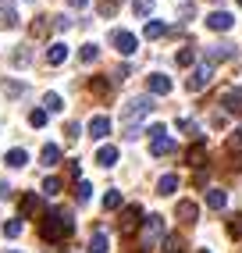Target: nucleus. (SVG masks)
Instances as JSON below:
<instances>
[{
    "label": "nucleus",
    "instance_id": "nucleus-1",
    "mask_svg": "<svg viewBox=\"0 0 242 253\" xmlns=\"http://www.w3.org/2000/svg\"><path fill=\"white\" fill-rule=\"evenodd\" d=\"M72 232H75V217L68 214V211H50L43 221H40V235H43L46 243H61Z\"/></svg>",
    "mask_w": 242,
    "mask_h": 253
},
{
    "label": "nucleus",
    "instance_id": "nucleus-2",
    "mask_svg": "<svg viewBox=\"0 0 242 253\" xmlns=\"http://www.w3.org/2000/svg\"><path fill=\"white\" fill-rule=\"evenodd\" d=\"M153 111V100L150 96H135L128 100L125 107H121V122H125V139H135L139 136V122Z\"/></svg>",
    "mask_w": 242,
    "mask_h": 253
},
{
    "label": "nucleus",
    "instance_id": "nucleus-3",
    "mask_svg": "<svg viewBox=\"0 0 242 253\" xmlns=\"http://www.w3.org/2000/svg\"><path fill=\"white\" fill-rule=\"evenodd\" d=\"M164 243V217L161 214H146L143 217V228H139V246L143 253H150L153 246H161Z\"/></svg>",
    "mask_w": 242,
    "mask_h": 253
},
{
    "label": "nucleus",
    "instance_id": "nucleus-4",
    "mask_svg": "<svg viewBox=\"0 0 242 253\" xmlns=\"http://www.w3.org/2000/svg\"><path fill=\"white\" fill-rule=\"evenodd\" d=\"M210 79H214V61L203 57L196 68H193V75L185 79V89H189V93H200V89H206V82H210Z\"/></svg>",
    "mask_w": 242,
    "mask_h": 253
},
{
    "label": "nucleus",
    "instance_id": "nucleus-5",
    "mask_svg": "<svg viewBox=\"0 0 242 253\" xmlns=\"http://www.w3.org/2000/svg\"><path fill=\"white\" fill-rule=\"evenodd\" d=\"M111 43L118 46V54H125V57L135 54V46H139V40H135L132 32H125V29H114V32H111Z\"/></svg>",
    "mask_w": 242,
    "mask_h": 253
},
{
    "label": "nucleus",
    "instance_id": "nucleus-6",
    "mask_svg": "<svg viewBox=\"0 0 242 253\" xmlns=\"http://www.w3.org/2000/svg\"><path fill=\"white\" fill-rule=\"evenodd\" d=\"M143 225V207L139 204H128L125 211H121V232H135Z\"/></svg>",
    "mask_w": 242,
    "mask_h": 253
},
{
    "label": "nucleus",
    "instance_id": "nucleus-7",
    "mask_svg": "<svg viewBox=\"0 0 242 253\" xmlns=\"http://www.w3.org/2000/svg\"><path fill=\"white\" fill-rule=\"evenodd\" d=\"M232 25H235V18L228 11H210L206 14V29H214V32H228Z\"/></svg>",
    "mask_w": 242,
    "mask_h": 253
},
{
    "label": "nucleus",
    "instance_id": "nucleus-8",
    "mask_svg": "<svg viewBox=\"0 0 242 253\" xmlns=\"http://www.w3.org/2000/svg\"><path fill=\"white\" fill-rule=\"evenodd\" d=\"M146 89H150V93H157V96H167V93H171V79L161 75V72H153V75L146 79Z\"/></svg>",
    "mask_w": 242,
    "mask_h": 253
},
{
    "label": "nucleus",
    "instance_id": "nucleus-9",
    "mask_svg": "<svg viewBox=\"0 0 242 253\" xmlns=\"http://www.w3.org/2000/svg\"><path fill=\"white\" fill-rule=\"evenodd\" d=\"M107 132H111V118H107V114L89 118V136H93V139H107Z\"/></svg>",
    "mask_w": 242,
    "mask_h": 253
},
{
    "label": "nucleus",
    "instance_id": "nucleus-10",
    "mask_svg": "<svg viewBox=\"0 0 242 253\" xmlns=\"http://www.w3.org/2000/svg\"><path fill=\"white\" fill-rule=\"evenodd\" d=\"M235 54H239V46H235V43H217V46H210V54H206V57L217 64V61H232Z\"/></svg>",
    "mask_w": 242,
    "mask_h": 253
},
{
    "label": "nucleus",
    "instance_id": "nucleus-11",
    "mask_svg": "<svg viewBox=\"0 0 242 253\" xmlns=\"http://www.w3.org/2000/svg\"><path fill=\"white\" fill-rule=\"evenodd\" d=\"M150 154H153V157H167V154H175V139H171V136H157V139L150 143Z\"/></svg>",
    "mask_w": 242,
    "mask_h": 253
},
{
    "label": "nucleus",
    "instance_id": "nucleus-12",
    "mask_svg": "<svg viewBox=\"0 0 242 253\" xmlns=\"http://www.w3.org/2000/svg\"><path fill=\"white\" fill-rule=\"evenodd\" d=\"M40 211H43V200L36 193H25L22 196V217H36Z\"/></svg>",
    "mask_w": 242,
    "mask_h": 253
},
{
    "label": "nucleus",
    "instance_id": "nucleus-13",
    "mask_svg": "<svg viewBox=\"0 0 242 253\" xmlns=\"http://www.w3.org/2000/svg\"><path fill=\"white\" fill-rule=\"evenodd\" d=\"M85 250H89V253H107V250H111L107 232H103V228H96V232L89 235V246H85Z\"/></svg>",
    "mask_w": 242,
    "mask_h": 253
},
{
    "label": "nucleus",
    "instance_id": "nucleus-14",
    "mask_svg": "<svg viewBox=\"0 0 242 253\" xmlns=\"http://www.w3.org/2000/svg\"><path fill=\"white\" fill-rule=\"evenodd\" d=\"M221 104H224L228 114H242V89H228V93L221 96Z\"/></svg>",
    "mask_w": 242,
    "mask_h": 253
},
{
    "label": "nucleus",
    "instance_id": "nucleus-15",
    "mask_svg": "<svg viewBox=\"0 0 242 253\" xmlns=\"http://www.w3.org/2000/svg\"><path fill=\"white\" fill-rule=\"evenodd\" d=\"M68 61V43H50L46 46V64H64Z\"/></svg>",
    "mask_w": 242,
    "mask_h": 253
},
{
    "label": "nucleus",
    "instance_id": "nucleus-16",
    "mask_svg": "<svg viewBox=\"0 0 242 253\" xmlns=\"http://www.w3.org/2000/svg\"><path fill=\"white\" fill-rule=\"evenodd\" d=\"M96 164L100 168H114L118 164V146H100L96 150Z\"/></svg>",
    "mask_w": 242,
    "mask_h": 253
},
{
    "label": "nucleus",
    "instance_id": "nucleus-17",
    "mask_svg": "<svg viewBox=\"0 0 242 253\" xmlns=\"http://www.w3.org/2000/svg\"><path fill=\"white\" fill-rule=\"evenodd\" d=\"M189 164H193V168H203V164H206V150H203V139H196L193 146H189Z\"/></svg>",
    "mask_w": 242,
    "mask_h": 253
},
{
    "label": "nucleus",
    "instance_id": "nucleus-18",
    "mask_svg": "<svg viewBox=\"0 0 242 253\" xmlns=\"http://www.w3.org/2000/svg\"><path fill=\"white\" fill-rule=\"evenodd\" d=\"M224 204H228V193H224V189H210V193H206V207H210V211H224Z\"/></svg>",
    "mask_w": 242,
    "mask_h": 253
},
{
    "label": "nucleus",
    "instance_id": "nucleus-19",
    "mask_svg": "<svg viewBox=\"0 0 242 253\" xmlns=\"http://www.w3.org/2000/svg\"><path fill=\"white\" fill-rule=\"evenodd\" d=\"M40 161H43L46 168H54V164H61V146H54V143H46V146H43V154H40Z\"/></svg>",
    "mask_w": 242,
    "mask_h": 253
},
{
    "label": "nucleus",
    "instance_id": "nucleus-20",
    "mask_svg": "<svg viewBox=\"0 0 242 253\" xmlns=\"http://www.w3.org/2000/svg\"><path fill=\"white\" fill-rule=\"evenodd\" d=\"M196 214H200V207L193 204V200H182V204H178V217H182V221H196Z\"/></svg>",
    "mask_w": 242,
    "mask_h": 253
},
{
    "label": "nucleus",
    "instance_id": "nucleus-21",
    "mask_svg": "<svg viewBox=\"0 0 242 253\" xmlns=\"http://www.w3.org/2000/svg\"><path fill=\"white\" fill-rule=\"evenodd\" d=\"M164 32H167V25H164V22H157V18H153V22H146V29H143V36H146V40H161V36H164Z\"/></svg>",
    "mask_w": 242,
    "mask_h": 253
},
{
    "label": "nucleus",
    "instance_id": "nucleus-22",
    "mask_svg": "<svg viewBox=\"0 0 242 253\" xmlns=\"http://www.w3.org/2000/svg\"><path fill=\"white\" fill-rule=\"evenodd\" d=\"M43 111H46V114H57V111H64V100H61L57 93H46V96H43Z\"/></svg>",
    "mask_w": 242,
    "mask_h": 253
},
{
    "label": "nucleus",
    "instance_id": "nucleus-23",
    "mask_svg": "<svg viewBox=\"0 0 242 253\" xmlns=\"http://www.w3.org/2000/svg\"><path fill=\"white\" fill-rule=\"evenodd\" d=\"M175 189H178V175H164V178L157 182V193H161V196H171Z\"/></svg>",
    "mask_w": 242,
    "mask_h": 253
},
{
    "label": "nucleus",
    "instance_id": "nucleus-24",
    "mask_svg": "<svg viewBox=\"0 0 242 253\" xmlns=\"http://www.w3.org/2000/svg\"><path fill=\"white\" fill-rule=\"evenodd\" d=\"M7 168H25L29 164V154H25V150H7Z\"/></svg>",
    "mask_w": 242,
    "mask_h": 253
},
{
    "label": "nucleus",
    "instance_id": "nucleus-25",
    "mask_svg": "<svg viewBox=\"0 0 242 253\" xmlns=\"http://www.w3.org/2000/svg\"><path fill=\"white\" fill-rule=\"evenodd\" d=\"M96 57H100V46H96V43H85V46L79 50V61H82V64H93Z\"/></svg>",
    "mask_w": 242,
    "mask_h": 253
},
{
    "label": "nucleus",
    "instance_id": "nucleus-26",
    "mask_svg": "<svg viewBox=\"0 0 242 253\" xmlns=\"http://www.w3.org/2000/svg\"><path fill=\"white\" fill-rule=\"evenodd\" d=\"M175 61H178V68H189V64H193V61H196V46H182Z\"/></svg>",
    "mask_w": 242,
    "mask_h": 253
},
{
    "label": "nucleus",
    "instance_id": "nucleus-27",
    "mask_svg": "<svg viewBox=\"0 0 242 253\" xmlns=\"http://www.w3.org/2000/svg\"><path fill=\"white\" fill-rule=\"evenodd\" d=\"M118 4H121V0H100V4H96V11H100V18H114V11H118Z\"/></svg>",
    "mask_w": 242,
    "mask_h": 253
},
{
    "label": "nucleus",
    "instance_id": "nucleus-28",
    "mask_svg": "<svg viewBox=\"0 0 242 253\" xmlns=\"http://www.w3.org/2000/svg\"><path fill=\"white\" fill-rule=\"evenodd\" d=\"M118 207H121V193L107 189V196H103V211H118Z\"/></svg>",
    "mask_w": 242,
    "mask_h": 253
},
{
    "label": "nucleus",
    "instance_id": "nucleus-29",
    "mask_svg": "<svg viewBox=\"0 0 242 253\" xmlns=\"http://www.w3.org/2000/svg\"><path fill=\"white\" fill-rule=\"evenodd\" d=\"M228 235H232V239H242V214L228 217Z\"/></svg>",
    "mask_w": 242,
    "mask_h": 253
},
{
    "label": "nucleus",
    "instance_id": "nucleus-30",
    "mask_svg": "<svg viewBox=\"0 0 242 253\" xmlns=\"http://www.w3.org/2000/svg\"><path fill=\"white\" fill-rule=\"evenodd\" d=\"M29 125H32V128H43V125H46V111H43V107L29 111Z\"/></svg>",
    "mask_w": 242,
    "mask_h": 253
},
{
    "label": "nucleus",
    "instance_id": "nucleus-31",
    "mask_svg": "<svg viewBox=\"0 0 242 253\" xmlns=\"http://www.w3.org/2000/svg\"><path fill=\"white\" fill-rule=\"evenodd\" d=\"M4 235H7V239H18V235H22V221H18V217H11V221L4 225Z\"/></svg>",
    "mask_w": 242,
    "mask_h": 253
},
{
    "label": "nucleus",
    "instance_id": "nucleus-32",
    "mask_svg": "<svg viewBox=\"0 0 242 253\" xmlns=\"http://www.w3.org/2000/svg\"><path fill=\"white\" fill-rule=\"evenodd\" d=\"M89 89H93L96 96H107V93H111V82H107V79H93V82H89Z\"/></svg>",
    "mask_w": 242,
    "mask_h": 253
},
{
    "label": "nucleus",
    "instance_id": "nucleus-33",
    "mask_svg": "<svg viewBox=\"0 0 242 253\" xmlns=\"http://www.w3.org/2000/svg\"><path fill=\"white\" fill-rule=\"evenodd\" d=\"M164 253H182V239H178V235H164Z\"/></svg>",
    "mask_w": 242,
    "mask_h": 253
},
{
    "label": "nucleus",
    "instance_id": "nucleus-34",
    "mask_svg": "<svg viewBox=\"0 0 242 253\" xmlns=\"http://www.w3.org/2000/svg\"><path fill=\"white\" fill-rule=\"evenodd\" d=\"M89 193H93L89 182H79V185H75V200H79V204H85V200H89Z\"/></svg>",
    "mask_w": 242,
    "mask_h": 253
},
{
    "label": "nucleus",
    "instance_id": "nucleus-35",
    "mask_svg": "<svg viewBox=\"0 0 242 253\" xmlns=\"http://www.w3.org/2000/svg\"><path fill=\"white\" fill-rule=\"evenodd\" d=\"M228 150H232V154H242V128L228 136Z\"/></svg>",
    "mask_w": 242,
    "mask_h": 253
},
{
    "label": "nucleus",
    "instance_id": "nucleus-36",
    "mask_svg": "<svg viewBox=\"0 0 242 253\" xmlns=\"http://www.w3.org/2000/svg\"><path fill=\"white\" fill-rule=\"evenodd\" d=\"M4 93L7 96H22L25 93V82H4Z\"/></svg>",
    "mask_w": 242,
    "mask_h": 253
},
{
    "label": "nucleus",
    "instance_id": "nucleus-37",
    "mask_svg": "<svg viewBox=\"0 0 242 253\" xmlns=\"http://www.w3.org/2000/svg\"><path fill=\"white\" fill-rule=\"evenodd\" d=\"M43 193H46V196H57V193H61V178H46V182H43Z\"/></svg>",
    "mask_w": 242,
    "mask_h": 253
},
{
    "label": "nucleus",
    "instance_id": "nucleus-38",
    "mask_svg": "<svg viewBox=\"0 0 242 253\" xmlns=\"http://www.w3.org/2000/svg\"><path fill=\"white\" fill-rule=\"evenodd\" d=\"M150 4H153V0H135V4H132V11L139 14V18H146V14H150Z\"/></svg>",
    "mask_w": 242,
    "mask_h": 253
},
{
    "label": "nucleus",
    "instance_id": "nucleus-39",
    "mask_svg": "<svg viewBox=\"0 0 242 253\" xmlns=\"http://www.w3.org/2000/svg\"><path fill=\"white\" fill-rule=\"evenodd\" d=\"M46 29H50V22L46 18H36V22H32V36H46Z\"/></svg>",
    "mask_w": 242,
    "mask_h": 253
},
{
    "label": "nucleus",
    "instance_id": "nucleus-40",
    "mask_svg": "<svg viewBox=\"0 0 242 253\" xmlns=\"http://www.w3.org/2000/svg\"><path fill=\"white\" fill-rule=\"evenodd\" d=\"M79 132H82L79 122H68V128H64V136H68V139H79Z\"/></svg>",
    "mask_w": 242,
    "mask_h": 253
},
{
    "label": "nucleus",
    "instance_id": "nucleus-41",
    "mask_svg": "<svg viewBox=\"0 0 242 253\" xmlns=\"http://www.w3.org/2000/svg\"><path fill=\"white\" fill-rule=\"evenodd\" d=\"M14 64H29V50L22 46V50H14V57H11Z\"/></svg>",
    "mask_w": 242,
    "mask_h": 253
},
{
    "label": "nucleus",
    "instance_id": "nucleus-42",
    "mask_svg": "<svg viewBox=\"0 0 242 253\" xmlns=\"http://www.w3.org/2000/svg\"><path fill=\"white\" fill-rule=\"evenodd\" d=\"M7 196H11V185H7V182H0V200H7Z\"/></svg>",
    "mask_w": 242,
    "mask_h": 253
},
{
    "label": "nucleus",
    "instance_id": "nucleus-43",
    "mask_svg": "<svg viewBox=\"0 0 242 253\" xmlns=\"http://www.w3.org/2000/svg\"><path fill=\"white\" fill-rule=\"evenodd\" d=\"M68 4H72V7H85L89 0H68Z\"/></svg>",
    "mask_w": 242,
    "mask_h": 253
},
{
    "label": "nucleus",
    "instance_id": "nucleus-44",
    "mask_svg": "<svg viewBox=\"0 0 242 253\" xmlns=\"http://www.w3.org/2000/svg\"><path fill=\"white\" fill-rule=\"evenodd\" d=\"M196 253H210V250H196Z\"/></svg>",
    "mask_w": 242,
    "mask_h": 253
},
{
    "label": "nucleus",
    "instance_id": "nucleus-45",
    "mask_svg": "<svg viewBox=\"0 0 242 253\" xmlns=\"http://www.w3.org/2000/svg\"><path fill=\"white\" fill-rule=\"evenodd\" d=\"M239 7H242V0H239Z\"/></svg>",
    "mask_w": 242,
    "mask_h": 253
},
{
    "label": "nucleus",
    "instance_id": "nucleus-46",
    "mask_svg": "<svg viewBox=\"0 0 242 253\" xmlns=\"http://www.w3.org/2000/svg\"><path fill=\"white\" fill-rule=\"evenodd\" d=\"M29 4H32V0H29Z\"/></svg>",
    "mask_w": 242,
    "mask_h": 253
}]
</instances>
